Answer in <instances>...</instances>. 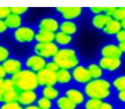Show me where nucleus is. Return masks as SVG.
I'll use <instances>...</instances> for the list:
<instances>
[{"mask_svg":"<svg viewBox=\"0 0 125 109\" xmlns=\"http://www.w3.org/2000/svg\"><path fill=\"white\" fill-rule=\"evenodd\" d=\"M85 96L93 98V99H106L111 95V82L104 78H97V80H92L88 84L83 85L82 91Z\"/></svg>","mask_w":125,"mask_h":109,"instance_id":"1","label":"nucleus"},{"mask_svg":"<svg viewBox=\"0 0 125 109\" xmlns=\"http://www.w3.org/2000/svg\"><path fill=\"white\" fill-rule=\"evenodd\" d=\"M14 85L20 92L22 91H36L39 88V82H38V76L36 73L28 70V68H22L20 73L11 76Z\"/></svg>","mask_w":125,"mask_h":109,"instance_id":"2","label":"nucleus"},{"mask_svg":"<svg viewBox=\"0 0 125 109\" xmlns=\"http://www.w3.org/2000/svg\"><path fill=\"white\" fill-rule=\"evenodd\" d=\"M53 62L60 68L64 70H72L76 66H79V56L75 49L71 48H60L56 56L53 57Z\"/></svg>","mask_w":125,"mask_h":109,"instance_id":"3","label":"nucleus"},{"mask_svg":"<svg viewBox=\"0 0 125 109\" xmlns=\"http://www.w3.org/2000/svg\"><path fill=\"white\" fill-rule=\"evenodd\" d=\"M35 35H36V29H33L32 27L28 25H22L18 29L13 31V38L14 41L22 45H29L32 42H35Z\"/></svg>","mask_w":125,"mask_h":109,"instance_id":"4","label":"nucleus"},{"mask_svg":"<svg viewBox=\"0 0 125 109\" xmlns=\"http://www.w3.org/2000/svg\"><path fill=\"white\" fill-rule=\"evenodd\" d=\"M58 49L60 48L54 42H52V43H35L33 45V53L40 56V57H43L47 62H49V59H53L56 56Z\"/></svg>","mask_w":125,"mask_h":109,"instance_id":"5","label":"nucleus"},{"mask_svg":"<svg viewBox=\"0 0 125 109\" xmlns=\"http://www.w3.org/2000/svg\"><path fill=\"white\" fill-rule=\"evenodd\" d=\"M46 64H47V60H45L43 57H40V56H38L35 53L28 56L25 59V62H24L25 68H28V70H31L33 73H39L40 70L46 68Z\"/></svg>","mask_w":125,"mask_h":109,"instance_id":"6","label":"nucleus"},{"mask_svg":"<svg viewBox=\"0 0 125 109\" xmlns=\"http://www.w3.org/2000/svg\"><path fill=\"white\" fill-rule=\"evenodd\" d=\"M56 11L61 15V18H64V21H74L81 17L83 9L79 6H68V7H57Z\"/></svg>","mask_w":125,"mask_h":109,"instance_id":"7","label":"nucleus"},{"mask_svg":"<svg viewBox=\"0 0 125 109\" xmlns=\"http://www.w3.org/2000/svg\"><path fill=\"white\" fill-rule=\"evenodd\" d=\"M36 28H38L36 31H46V32L56 34L58 31V28H60V21L54 17H43L39 20Z\"/></svg>","mask_w":125,"mask_h":109,"instance_id":"8","label":"nucleus"},{"mask_svg":"<svg viewBox=\"0 0 125 109\" xmlns=\"http://www.w3.org/2000/svg\"><path fill=\"white\" fill-rule=\"evenodd\" d=\"M36 76H38L39 87H54L57 84V76H56V73L50 71L47 68L40 70L39 73H36Z\"/></svg>","mask_w":125,"mask_h":109,"instance_id":"9","label":"nucleus"},{"mask_svg":"<svg viewBox=\"0 0 125 109\" xmlns=\"http://www.w3.org/2000/svg\"><path fill=\"white\" fill-rule=\"evenodd\" d=\"M71 76H72V80L78 84H88L89 81H92V77H90L89 71H88V68L85 66H76L75 68H72L71 71Z\"/></svg>","mask_w":125,"mask_h":109,"instance_id":"10","label":"nucleus"},{"mask_svg":"<svg viewBox=\"0 0 125 109\" xmlns=\"http://www.w3.org/2000/svg\"><path fill=\"white\" fill-rule=\"evenodd\" d=\"M1 66L4 68V71L7 73V76H10V77L20 73L24 68V63L20 59H17V57H10V59L6 60L4 63H1Z\"/></svg>","mask_w":125,"mask_h":109,"instance_id":"11","label":"nucleus"},{"mask_svg":"<svg viewBox=\"0 0 125 109\" xmlns=\"http://www.w3.org/2000/svg\"><path fill=\"white\" fill-rule=\"evenodd\" d=\"M38 98H39V94L36 91H22L18 95V104L22 108H25V106H29V105H35Z\"/></svg>","mask_w":125,"mask_h":109,"instance_id":"12","label":"nucleus"},{"mask_svg":"<svg viewBox=\"0 0 125 109\" xmlns=\"http://www.w3.org/2000/svg\"><path fill=\"white\" fill-rule=\"evenodd\" d=\"M99 66L102 67V70L104 71H117L118 68L121 67V59H110V57H102V59L99 60Z\"/></svg>","mask_w":125,"mask_h":109,"instance_id":"13","label":"nucleus"},{"mask_svg":"<svg viewBox=\"0 0 125 109\" xmlns=\"http://www.w3.org/2000/svg\"><path fill=\"white\" fill-rule=\"evenodd\" d=\"M64 96H67L70 101H72L76 106L81 105V104H83V102L86 101L85 99V94H83L81 90H78V88H68V90H65Z\"/></svg>","mask_w":125,"mask_h":109,"instance_id":"14","label":"nucleus"},{"mask_svg":"<svg viewBox=\"0 0 125 109\" xmlns=\"http://www.w3.org/2000/svg\"><path fill=\"white\" fill-rule=\"evenodd\" d=\"M100 54H102V57H110V59H121V56H122L118 46L111 45V43L103 46L100 50Z\"/></svg>","mask_w":125,"mask_h":109,"instance_id":"15","label":"nucleus"},{"mask_svg":"<svg viewBox=\"0 0 125 109\" xmlns=\"http://www.w3.org/2000/svg\"><path fill=\"white\" fill-rule=\"evenodd\" d=\"M122 28H121V23L120 21H115V20H110L107 24H106V27L103 28V32L108 36H115L118 32L121 31Z\"/></svg>","mask_w":125,"mask_h":109,"instance_id":"16","label":"nucleus"},{"mask_svg":"<svg viewBox=\"0 0 125 109\" xmlns=\"http://www.w3.org/2000/svg\"><path fill=\"white\" fill-rule=\"evenodd\" d=\"M40 96L47 98L50 101H56L60 96V90L57 87H42L40 88Z\"/></svg>","mask_w":125,"mask_h":109,"instance_id":"17","label":"nucleus"},{"mask_svg":"<svg viewBox=\"0 0 125 109\" xmlns=\"http://www.w3.org/2000/svg\"><path fill=\"white\" fill-rule=\"evenodd\" d=\"M72 42V36L67 35V34H64L61 31H57L56 32V36H54V43L60 48H68V45H71Z\"/></svg>","mask_w":125,"mask_h":109,"instance_id":"18","label":"nucleus"},{"mask_svg":"<svg viewBox=\"0 0 125 109\" xmlns=\"http://www.w3.org/2000/svg\"><path fill=\"white\" fill-rule=\"evenodd\" d=\"M111 20V17H108L106 14H99V15H93L92 17V27L99 29V31H103V28L106 27V24Z\"/></svg>","mask_w":125,"mask_h":109,"instance_id":"19","label":"nucleus"},{"mask_svg":"<svg viewBox=\"0 0 125 109\" xmlns=\"http://www.w3.org/2000/svg\"><path fill=\"white\" fill-rule=\"evenodd\" d=\"M58 31H61L64 34H67V35L72 36L78 32V25H76L75 21H61Z\"/></svg>","mask_w":125,"mask_h":109,"instance_id":"20","label":"nucleus"},{"mask_svg":"<svg viewBox=\"0 0 125 109\" xmlns=\"http://www.w3.org/2000/svg\"><path fill=\"white\" fill-rule=\"evenodd\" d=\"M54 36H56V34H53V32L36 31L35 43H52V42H54Z\"/></svg>","mask_w":125,"mask_h":109,"instance_id":"21","label":"nucleus"},{"mask_svg":"<svg viewBox=\"0 0 125 109\" xmlns=\"http://www.w3.org/2000/svg\"><path fill=\"white\" fill-rule=\"evenodd\" d=\"M6 25L9 29H18L20 27H22V17H20V15H15V14H10L9 17L4 20Z\"/></svg>","mask_w":125,"mask_h":109,"instance_id":"22","label":"nucleus"},{"mask_svg":"<svg viewBox=\"0 0 125 109\" xmlns=\"http://www.w3.org/2000/svg\"><path fill=\"white\" fill-rule=\"evenodd\" d=\"M56 76H57V84L65 85V84H70V82L72 81V76H71V71H70V70L60 68V70L56 73Z\"/></svg>","mask_w":125,"mask_h":109,"instance_id":"23","label":"nucleus"},{"mask_svg":"<svg viewBox=\"0 0 125 109\" xmlns=\"http://www.w3.org/2000/svg\"><path fill=\"white\" fill-rule=\"evenodd\" d=\"M54 104H56L57 109H76V108H78L72 101L68 99L67 96H58Z\"/></svg>","mask_w":125,"mask_h":109,"instance_id":"24","label":"nucleus"},{"mask_svg":"<svg viewBox=\"0 0 125 109\" xmlns=\"http://www.w3.org/2000/svg\"><path fill=\"white\" fill-rule=\"evenodd\" d=\"M86 68H88V71H89L92 80H97V78L103 77V70L97 63H90Z\"/></svg>","mask_w":125,"mask_h":109,"instance_id":"25","label":"nucleus"},{"mask_svg":"<svg viewBox=\"0 0 125 109\" xmlns=\"http://www.w3.org/2000/svg\"><path fill=\"white\" fill-rule=\"evenodd\" d=\"M54 105H56L54 101H50L47 98H43V96H39L36 101V106H39L40 109H53Z\"/></svg>","mask_w":125,"mask_h":109,"instance_id":"26","label":"nucleus"},{"mask_svg":"<svg viewBox=\"0 0 125 109\" xmlns=\"http://www.w3.org/2000/svg\"><path fill=\"white\" fill-rule=\"evenodd\" d=\"M18 95H20V91L18 90L7 91V92H4L3 102H18Z\"/></svg>","mask_w":125,"mask_h":109,"instance_id":"27","label":"nucleus"},{"mask_svg":"<svg viewBox=\"0 0 125 109\" xmlns=\"http://www.w3.org/2000/svg\"><path fill=\"white\" fill-rule=\"evenodd\" d=\"M113 87H114L118 92H120V91H124L125 90V74L124 76H118L117 78H114Z\"/></svg>","mask_w":125,"mask_h":109,"instance_id":"28","label":"nucleus"},{"mask_svg":"<svg viewBox=\"0 0 125 109\" xmlns=\"http://www.w3.org/2000/svg\"><path fill=\"white\" fill-rule=\"evenodd\" d=\"M102 102H103V101H100V99L89 98L88 101L83 102V105H85V109H99V108H100V105H102Z\"/></svg>","mask_w":125,"mask_h":109,"instance_id":"29","label":"nucleus"},{"mask_svg":"<svg viewBox=\"0 0 125 109\" xmlns=\"http://www.w3.org/2000/svg\"><path fill=\"white\" fill-rule=\"evenodd\" d=\"M11 10V14H15V15H20V17H22L25 13H28V7L27 6H14V7H10Z\"/></svg>","mask_w":125,"mask_h":109,"instance_id":"30","label":"nucleus"},{"mask_svg":"<svg viewBox=\"0 0 125 109\" xmlns=\"http://www.w3.org/2000/svg\"><path fill=\"white\" fill-rule=\"evenodd\" d=\"M111 18L115 21H120V23L122 20H125V7H117Z\"/></svg>","mask_w":125,"mask_h":109,"instance_id":"31","label":"nucleus"},{"mask_svg":"<svg viewBox=\"0 0 125 109\" xmlns=\"http://www.w3.org/2000/svg\"><path fill=\"white\" fill-rule=\"evenodd\" d=\"M7 59H10V49L4 45H0V64L4 63Z\"/></svg>","mask_w":125,"mask_h":109,"instance_id":"32","label":"nucleus"},{"mask_svg":"<svg viewBox=\"0 0 125 109\" xmlns=\"http://www.w3.org/2000/svg\"><path fill=\"white\" fill-rule=\"evenodd\" d=\"M0 109H24L18 102H3L0 104Z\"/></svg>","mask_w":125,"mask_h":109,"instance_id":"33","label":"nucleus"},{"mask_svg":"<svg viewBox=\"0 0 125 109\" xmlns=\"http://www.w3.org/2000/svg\"><path fill=\"white\" fill-rule=\"evenodd\" d=\"M1 90L4 91V92H7V91H13V90H17L15 88V85H14L13 80H11V77H7L4 80V84H3V88Z\"/></svg>","mask_w":125,"mask_h":109,"instance_id":"34","label":"nucleus"},{"mask_svg":"<svg viewBox=\"0 0 125 109\" xmlns=\"http://www.w3.org/2000/svg\"><path fill=\"white\" fill-rule=\"evenodd\" d=\"M10 14H11V10H10V7L0 6V20H3V21H4V20L9 17Z\"/></svg>","mask_w":125,"mask_h":109,"instance_id":"35","label":"nucleus"},{"mask_svg":"<svg viewBox=\"0 0 125 109\" xmlns=\"http://www.w3.org/2000/svg\"><path fill=\"white\" fill-rule=\"evenodd\" d=\"M46 68H47V70H50V71H53V73H57L58 70H60V67H58L56 63H54L53 60H52V62H47V64H46Z\"/></svg>","mask_w":125,"mask_h":109,"instance_id":"36","label":"nucleus"},{"mask_svg":"<svg viewBox=\"0 0 125 109\" xmlns=\"http://www.w3.org/2000/svg\"><path fill=\"white\" fill-rule=\"evenodd\" d=\"M106 7H90V11L93 13V15H99V14H104Z\"/></svg>","mask_w":125,"mask_h":109,"instance_id":"37","label":"nucleus"},{"mask_svg":"<svg viewBox=\"0 0 125 109\" xmlns=\"http://www.w3.org/2000/svg\"><path fill=\"white\" fill-rule=\"evenodd\" d=\"M115 38H117V41H118V43L125 42V29H121V31L115 35Z\"/></svg>","mask_w":125,"mask_h":109,"instance_id":"38","label":"nucleus"},{"mask_svg":"<svg viewBox=\"0 0 125 109\" xmlns=\"http://www.w3.org/2000/svg\"><path fill=\"white\" fill-rule=\"evenodd\" d=\"M7 31H9V28H7L6 23L3 21V20H0V35H3V34H6Z\"/></svg>","mask_w":125,"mask_h":109,"instance_id":"39","label":"nucleus"},{"mask_svg":"<svg viewBox=\"0 0 125 109\" xmlns=\"http://www.w3.org/2000/svg\"><path fill=\"white\" fill-rule=\"evenodd\" d=\"M114 106H113V104H110V102H102V105H100V108L99 109H113Z\"/></svg>","mask_w":125,"mask_h":109,"instance_id":"40","label":"nucleus"},{"mask_svg":"<svg viewBox=\"0 0 125 109\" xmlns=\"http://www.w3.org/2000/svg\"><path fill=\"white\" fill-rule=\"evenodd\" d=\"M118 99H120L121 102H125V90L118 92Z\"/></svg>","mask_w":125,"mask_h":109,"instance_id":"41","label":"nucleus"},{"mask_svg":"<svg viewBox=\"0 0 125 109\" xmlns=\"http://www.w3.org/2000/svg\"><path fill=\"white\" fill-rule=\"evenodd\" d=\"M118 49H120V52L122 54H125V42H121V43H118Z\"/></svg>","mask_w":125,"mask_h":109,"instance_id":"42","label":"nucleus"},{"mask_svg":"<svg viewBox=\"0 0 125 109\" xmlns=\"http://www.w3.org/2000/svg\"><path fill=\"white\" fill-rule=\"evenodd\" d=\"M0 78H7V73L4 71V68H3L1 64H0Z\"/></svg>","mask_w":125,"mask_h":109,"instance_id":"43","label":"nucleus"},{"mask_svg":"<svg viewBox=\"0 0 125 109\" xmlns=\"http://www.w3.org/2000/svg\"><path fill=\"white\" fill-rule=\"evenodd\" d=\"M3 98H4V91L0 88V104H3Z\"/></svg>","mask_w":125,"mask_h":109,"instance_id":"44","label":"nucleus"},{"mask_svg":"<svg viewBox=\"0 0 125 109\" xmlns=\"http://www.w3.org/2000/svg\"><path fill=\"white\" fill-rule=\"evenodd\" d=\"M24 109H40L39 106H36V104L35 105H29V106H25Z\"/></svg>","mask_w":125,"mask_h":109,"instance_id":"45","label":"nucleus"},{"mask_svg":"<svg viewBox=\"0 0 125 109\" xmlns=\"http://www.w3.org/2000/svg\"><path fill=\"white\" fill-rule=\"evenodd\" d=\"M4 80H6V78H0V88H3V84H4Z\"/></svg>","mask_w":125,"mask_h":109,"instance_id":"46","label":"nucleus"},{"mask_svg":"<svg viewBox=\"0 0 125 109\" xmlns=\"http://www.w3.org/2000/svg\"><path fill=\"white\" fill-rule=\"evenodd\" d=\"M121 28H122V29H125V20H122V21H121Z\"/></svg>","mask_w":125,"mask_h":109,"instance_id":"47","label":"nucleus"}]
</instances>
